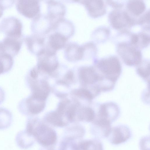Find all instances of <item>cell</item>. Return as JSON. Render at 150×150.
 <instances>
[{
  "mask_svg": "<svg viewBox=\"0 0 150 150\" xmlns=\"http://www.w3.org/2000/svg\"><path fill=\"white\" fill-rule=\"evenodd\" d=\"M94 66L103 79L116 83L122 72L121 63L118 57L111 55L99 59L94 58Z\"/></svg>",
  "mask_w": 150,
  "mask_h": 150,
  "instance_id": "obj_1",
  "label": "cell"
},
{
  "mask_svg": "<svg viewBox=\"0 0 150 150\" xmlns=\"http://www.w3.org/2000/svg\"><path fill=\"white\" fill-rule=\"evenodd\" d=\"M25 131L39 143L45 146L52 145L57 140V135L54 130L45 125L36 126L32 122L29 121Z\"/></svg>",
  "mask_w": 150,
  "mask_h": 150,
  "instance_id": "obj_2",
  "label": "cell"
},
{
  "mask_svg": "<svg viewBox=\"0 0 150 150\" xmlns=\"http://www.w3.org/2000/svg\"><path fill=\"white\" fill-rule=\"evenodd\" d=\"M115 44L117 53L126 65L137 66L141 63L142 60L141 50L132 44L131 41L120 42Z\"/></svg>",
  "mask_w": 150,
  "mask_h": 150,
  "instance_id": "obj_3",
  "label": "cell"
},
{
  "mask_svg": "<svg viewBox=\"0 0 150 150\" xmlns=\"http://www.w3.org/2000/svg\"><path fill=\"white\" fill-rule=\"evenodd\" d=\"M111 26L115 30L121 31L129 30L137 24V19L131 16L126 10L114 9L108 15Z\"/></svg>",
  "mask_w": 150,
  "mask_h": 150,
  "instance_id": "obj_4",
  "label": "cell"
},
{
  "mask_svg": "<svg viewBox=\"0 0 150 150\" xmlns=\"http://www.w3.org/2000/svg\"><path fill=\"white\" fill-rule=\"evenodd\" d=\"M22 24L21 20L14 16L4 18L0 23V31L6 36L22 38Z\"/></svg>",
  "mask_w": 150,
  "mask_h": 150,
  "instance_id": "obj_5",
  "label": "cell"
},
{
  "mask_svg": "<svg viewBox=\"0 0 150 150\" xmlns=\"http://www.w3.org/2000/svg\"><path fill=\"white\" fill-rule=\"evenodd\" d=\"M95 113V119L105 120L112 123L119 117L120 111L116 103L110 102L100 104Z\"/></svg>",
  "mask_w": 150,
  "mask_h": 150,
  "instance_id": "obj_6",
  "label": "cell"
},
{
  "mask_svg": "<svg viewBox=\"0 0 150 150\" xmlns=\"http://www.w3.org/2000/svg\"><path fill=\"white\" fill-rule=\"evenodd\" d=\"M131 136V130L129 127L121 125L112 128L107 138L111 144L117 145L125 142L130 139Z\"/></svg>",
  "mask_w": 150,
  "mask_h": 150,
  "instance_id": "obj_7",
  "label": "cell"
},
{
  "mask_svg": "<svg viewBox=\"0 0 150 150\" xmlns=\"http://www.w3.org/2000/svg\"><path fill=\"white\" fill-rule=\"evenodd\" d=\"M16 7L19 13L29 18L35 16L40 10L39 3L36 0H18Z\"/></svg>",
  "mask_w": 150,
  "mask_h": 150,
  "instance_id": "obj_8",
  "label": "cell"
},
{
  "mask_svg": "<svg viewBox=\"0 0 150 150\" xmlns=\"http://www.w3.org/2000/svg\"><path fill=\"white\" fill-rule=\"evenodd\" d=\"M38 55L40 60L38 66L40 68L48 72L53 71L57 68L58 63L54 52L42 50Z\"/></svg>",
  "mask_w": 150,
  "mask_h": 150,
  "instance_id": "obj_9",
  "label": "cell"
},
{
  "mask_svg": "<svg viewBox=\"0 0 150 150\" xmlns=\"http://www.w3.org/2000/svg\"><path fill=\"white\" fill-rule=\"evenodd\" d=\"M92 122L91 132L96 138H108L111 129V123L103 120L95 119Z\"/></svg>",
  "mask_w": 150,
  "mask_h": 150,
  "instance_id": "obj_10",
  "label": "cell"
},
{
  "mask_svg": "<svg viewBox=\"0 0 150 150\" xmlns=\"http://www.w3.org/2000/svg\"><path fill=\"white\" fill-rule=\"evenodd\" d=\"M83 1L88 14L91 17L97 18L106 13V7L103 1L86 0Z\"/></svg>",
  "mask_w": 150,
  "mask_h": 150,
  "instance_id": "obj_11",
  "label": "cell"
},
{
  "mask_svg": "<svg viewBox=\"0 0 150 150\" xmlns=\"http://www.w3.org/2000/svg\"><path fill=\"white\" fill-rule=\"evenodd\" d=\"M22 38L6 36L1 41L4 53L13 57L17 54L23 43Z\"/></svg>",
  "mask_w": 150,
  "mask_h": 150,
  "instance_id": "obj_12",
  "label": "cell"
},
{
  "mask_svg": "<svg viewBox=\"0 0 150 150\" xmlns=\"http://www.w3.org/2000/svg\"><path fill=\"white\" fill-rule=\"evenodd\" d=\"M126 11L132 17L137 19L143 14L146 8V5L143 0H129L126 5Z\"/></svg>",
  "mask_w": 150,
  "mask_h": 150,
  "instance_id": "obj_13",
  "label": "cell"
},
{
  "mask_svg": "<svg viewBox=\"0 0 150 150\" xmlns=\"http://www.w3.org/2000/svg\"><path fill=\"white\" fill-rule=\"evenodd\" d=\"M78 146L79 150H103L102 143L97 139L82 141Z\"/></svg>",
  "mask_w": 150,
  "mask_h": 150,
  "instance_id": "obj_14",
  "label": "cell"
},
{
  "mask_svg": "<svg viewBox=\"0 0 150 150\" xmlns=\"http://www.w3.org/2000/svg\"><path fill=\"white\" fill-rule=\"evenodd\" d=\"M43 101L35 98L32 96L27 99L26 103L29 112L33 114H37L41 112L45 106Z\"/></svg>",
  "mask_w": 150,
  "mask_h": 150,
  "instance_id": "obj_15",
  "label": "cell"
},
{
  "mask_svg": "<svg viewBox=\"0 0 150 150\" xmlns=\"http://www.w3.org/2000/svg\"><path fill=\"white\" fill-rule=\"evenodd\" d=\"M33 92L32 97L42 100H45L47 97L49 92V88L47 83L42 81L40 85H35L33 87Z\"/></svg>",
  "mask_w": 150,
  "mask_h": 150,
  "instance_id": "obj_16",
  "label": "cell"
},
{
  "mask_svg": "<svg viewBox=\"0 0 150 150\" xmlns=\"http://www.w3.org/2000/svg\"><path fill=\"white\" fill-rule=\"evenodd\" d=\"M31 137L25 130L18 132L16 137V141L18 146L23 149L29 147L33 143Z\"/></svg>",
  "mask_w": 150,
  "mask_h": 150,
  "instance_id": "obj_17",
  "label": "cell"
},
{
  "mask_svg": "<svg viewBox=\"0 0 150 150\" xmlns=\"http://www.w3.org/2000/svg\"><path fill=\"white\" fill-rule=\"evenodd\" d=\"M110 31L109 28L105 26L98 27L93 33V38L97 43H103L109 38Z\"/></svg>",
  "mask_w": 150,
  "mask_h": 150,
  "instance_id": "obj_18",
  "label": "cell"
},
{
  "mask_svg": "<svg viewBox=\"0 0 150 150\" xmlns=\"http://www.w3.org/2000/svg\"><path fill=\"white\" fill-rule=\"evenodd\" d=\"M149 60L144 59L137 66V74L144 80L149 83Z\"/></svg>",
  "mask_w": 150,
  "mask_h": 150,
  "instance_id": "obj_19",
  "label": "cell"
},
{
  "mask_svg": "<svg viewBox=\"0 0 150 150\" xmlns=\"http://www.w3.org/2000/svg\"><path fill=\"white\" fill-rule=\"evenodd\" d=\"M67 40L66 38L59 33L51 35L49 38V43L53 49L57 50L63 47Z\"/></svg>",
  "mask_w": 150,
  "mask_h": 150,
  "instance_id": "obj_20",
  "label": "cell"
},
{
  "mask_svg": "<svg viewBox=\"0 0 150 150\" xmlns=\"http://www.w3.org/2000/svg\"><path fill=\"white\" fill-rule=\"evenodd\" d=\"M13 63V57L4 53L0 56V74L9 71Z\"/></svg>",
  "mask_w": 150,
  "mask_h": 150,
  "instance_id": "obj_21",
  "label": "cell"
},
{
  "mask_svg": "<svg viewBox=\"0 0 150 150\" xmlns=\"http://www.w3.org/2000/svg\"><path fill=\"white\" fill-rule=\"evenodd\" d=\"M95 116V111L94 109L91 107L86 106L81 110L78 117L81 121L90 122L93 121Z\"/></svg>",
  "mask_w": 150,
  "mask_h": 150,
  "instance_id": "obj_22",
  "label": "cell"
},
{
  "mask_svg": "<svg viewBox=\"0 0 150 150\" xmlns=\"http://www.w3.org/2000/svg\"><path fill=\"white\" fill-rule=\"evenodd\" d=\"M12 115L6 109L0 108V129H4L9 127L12 121Z\"/></svg>",
  "mask_w": 150,
  "mask_h": 150,
  "instance_id": "obj_23",
  "label": "cell"
},
{
  "mask_svg": "<svg viewBox=\"0 0 150 150\" xmlns=\"http://www.w3.org/2000/svg\"><path fill=\"white\" fill-rule=\"evenodd\" d=\"M46 119L48 122L55 126L62 127L67 125V123L63 120L62 116L56 112H52L48 114Z\"/></svg>",
  "mask_w": 150,
  "mask_h": 150,
  "instance_id": "obj_24",
  "label": "cell"
},
{
  "mask_svg": "<svg viewBox=\"0 0 150 150\" xmlns=\"http://www.w3.org/2000/svg\"><path fill=\"white\" fill-rule=\"evenodd\" d=\"M137 41L136 46L141 50L147 47L149 44L150 35L144 32L136 33Z\"/></svg>",
  "mask_w": 150,
  "mask_h": 150,
  "instance_id": "obj_25",
  "label": "cell"
},
{
  "mask_svg": "<svg viewBox=\"0 0 150 150\" xmlns=\"http://www.w3.org/2000/svg\"><path fill=\"white\" fill-rule=\"evenodd\" d=\"M149 10H147L137 19V24L140 25L144 30L149 31Z\"/></svg>",
  "mask_w": 150,
  "mask_h": 150,
  "instance_id": "obj_26",
  "label": "cell"
},
{
  "mask_svg": "<svg viewBox=\"0 0 150 150\" xmlns=\"http://www.w3.org/2000/svg\"><path fill=\"white\" fill-rule=\"evenodd\" d=\"M74 93L78 97L84 99L91 100L94 98L91 93L86 88H80L74 91Z\"/></svg>",
  "mask_w": 150,
  "mask_h": 150,
  "instance_id": "obj_27",
  "label": "cell"
},
{
  "mask_svg": "<svg viewBox=\"0 0 150 150\" xmlns=\"http://www.w3.org/2000/svg\"><path fill=\"white\" fill-rule=\"evenodd\" d=\"M149 137L147 136L142 138L139 142V146L141 150H149Z\"/></svg>",
  "mask_w": 150,
  "mask_h": 150,
  "instance_id": "obj_28",
  "label": "cell"
},
{
  "mask_svg": "<svg viewBox=\"0 0 150 150\" xmlns=\"http://www.w3.org/2000/svg\"><path fill=\"white\" fill-rule=\"evenodd\" d=\"M67 141L62 143L61 150H79L78 144L71 143L68 139Z\"/></svg>",
  "mask_w": 150,
  "mask_h": 150,
  "instance_id": "obj_29",
  "label": "cell"
},
{
  "mask_svg": "<svg viewBox=\"0 0 150 150\" xmlns=\"http://www.w3.org/2000/svg\"><path fill=\"white\" fill-rule=\"evenodd\" d=\"M120 1H114L107 0L106 3L110 6L115 8V9H121L124 6L123 2H120Z\"/></svg>",
  "mask_w": 150,
  "mask_h": 150,
  "instance_id": "obj_30",
  "label": "cell"
},
{
  "mask_svg": "<svg viewBox=\"0 0 150 150\" xmlns=\"http://www.w3.org/2000/svg\"><path fill=\"white\" fill-rule=\"evenodd\" d=\"M76 107L74 106H72L69 108L67 110L66 115L67 119L70 121L73 120L75 115Z\"/></svg>",
  "mask_w": 150,
  "mask_h": 150,
  "instance_id": "obj_31",
  "label": "cell"
},
{
  "mask_svg": "<svg viewBox=\"0 0 150 150\" xmlns=\"http://www.w3.org/2000/svg\"><path fill=\"white\" fill-rule=\"evenodd\" d=\"M69 100H67L61 102L60 103L56 112L62 116L64 113L67 104L69 103Z\"/></svg>",
  "mask_w": 150,
  "mask_h": 150,
  "instance_id": "obj_32",
  "label": "cell"
},
{
  "mask_svg": "<svg viewBox=\"0 0 150 150\" xmlns=\"http://www.w3.org/2000/svg\"><path fill=\"white\" fill-rule=\"evenodd\" d=\"M15 1L14 0H0V4L4 10L11 7L14 3Z\"/></svg>",
  "mask_w": 150,
  "mask_h": 150,
  "instance_id": "obj_33",
  "label": "cell"
},
{
  "mask_svg": "<svg viewBox=\"0 0 150 150\" xmlns=\"http://www.w3.org/2000/svg\"><path fill=\"white\" fill-rule=\"evenodd\" d=\"M30 76L33 79H35L38 76V73L34 69H32L30 72Z\"/></svg>",
  "mask_w": 150,
  "mask_h": 150,
  "instance_id": "obj_34",
  "label": "cell"
},
{
  "mask_svg": "<svg viewBox=\"0 0 150 150\" xmlns=\"http://www.w3.org/2000/svg\"><path fill=\"white\" fill-rule=\"evenodd\" d=\"M65 77L68 79L71 80L73 79L74 77L73 73L72 71H69L66 74Z\"/></svg>",
  "mask_w": 150,
  "mask_h": 150,
  "instance_id": "obj_35",
  "label": "cell"
},
{
  "mask_svg": "<svg viewBox=\"0 0 150 150\" xmlns=\"http://www.w3.org/2000/svg\"><path fill=\"white\" fill-rule=\"evenodd\" d=\"M5 53L1 41H0V56Z\"/></svg>",
  "mask_w": 150,
  "mask_h": 150,
  "instance_id": "obj_36",
  "label": "cell"
},
{
  "mask_svg": "<svg viewBox=\"0 0 150 150\" xmlns=\"http://www.w3.org/2000/svg\"><path fill=\"white\" fill-rule=\"evenodd\" d=\"M4 93L3 91L0 89V103L2 102L3 98L4 97Z\"/></svg>",
  "mask_w": 150,
  "mask_h": 150,
  "instance_id": "obj_37",
  "label": "cell"
},
{
  "mask_svg": "<svg viewBox=\"0 0 150 150\" xmlns=\"http://www.w3.org/2000/svg\"><path fill=\"white\" fill-rule=\"evenodd\" d=\"M4 10V9L0 4V18L3 14Z\"/></svg>",
  "mask_w": 150,
  "mask_h": 150,
  "instance_id": "obj_38",
  "label": "cell"
}]
</instances>
